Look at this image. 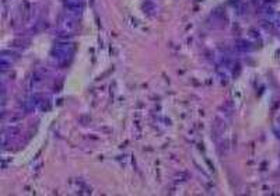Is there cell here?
<instances>
[{
  "instance_id": "6da1fadb",
  "label": "cell",
  "mask_w": 280,
  "mask_h": 196,
  "mask_svg": "<svg viewBox=\"0 0 280 196\" xmlns=\"http://www.w3.org/2000/svg\"><path fill=\"white\" fill-rule=\"evenodd\" d=\"M270 24L275 25V27L280 28V14H276V16L272 17V18H270Z\"/></svg>"
}]
</instances>
